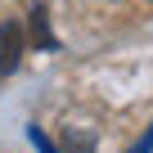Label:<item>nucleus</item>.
<instances>
[{"mask_svg":"<svg viewBox=\"0 0 153 153\" xmlns=\"http://www.w3.org/2000/svg\"><path fill=\"white\" fill-rule=\"evenodd\" d=\"M23 59V23H0V76H9Z\"/></svg>","mask_w":153,"mask_h":153,"instance_id":"1","label":"nucleus"},{"mask_svg":"<svg viewBox=\"0 0 153 153\" xmlns=\"http://www.w3.org/2000/svg\"><path fill=\"white\" fill-rule=\"evenodd\" d=\"M32 36H36L41 50H54V36H50V27H45V5L32 9Z\"/></svg>","mask_w":153,"mask_h":153,"instance_id":"2","label":"nucleus"},{"mask_svg":"<svg viewBox=\"0 0 153 153\" xmlns=\"http://www.w3.org/2000/svg\"><path fill=\"white\" fill-rule=\"evenodd\" d=\"M27 140H32V144H36V149H41V153H59V149H54V144H50V135H45V131H41V126H27Z\"/></svg>","mask_w":153,"mask_h":153,"instance_id":"3","label":"nucleus"},{"mask_svg":"<svg viewBox=\"0 0 153 153\" xmlns=\"http://www.w3.org/2000/svg\"><path fill=\"white\" fill-rule=\"evenodd\" d=\"M131 153H153V126H149V131H144V140H140V144H135V149H131Z\"/></svg>","mask_w":153,"mask_h":153,"instance_id":"4","label":"nucleus"}]
</instances>
